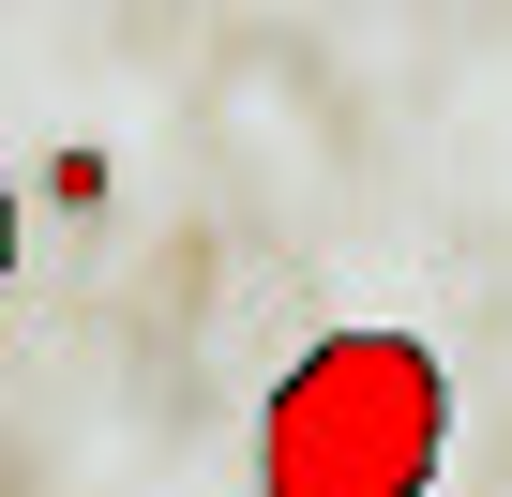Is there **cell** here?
Listing matches in <instances>:
<instances>
[{
	"instance_id": "obj_1",
	"label": "cell",
	"mask_w": 512,
	"mask_h": 497,
	"mask_svg": "<svg viewBox=\"0 0 512 497\" xmlns=\"http://www.w3.org/2000/svg\"><path fill=\"white\" fill-rule=\"evenodd\" d=\"M452 377L422 332H317L256 407V497H437Z\"/></svg>"
}]
</instances>
